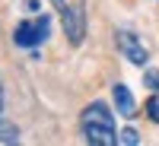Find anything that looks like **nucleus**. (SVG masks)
Here are the masks:
<instances>
[{
  "label": "nucleus",
  "mask_w": 159,
  "mask_h": 146,
  "mask_svg": "<svg viewBox=\"0 0 159 146\" xmlns=\"http://www.w3.org/2000/svg\"><path fill=\"white\" fill-rule=\"evenodd\" d=\"M80 127H83V137L92 146H115L118 143V130H115V117L108 111V105L92 102L83 108L80 114Z\"/></svg>",
  "instance_id": "nucleus-1"
},
{
  "label": "nucleus",
  "mask_w": 159,
  "mask_h": 146,
  "mask_svg": "<svg viewBox=\"0 0 159 146\" xmlns=\"http://www.w3.org/2000/svg\"><path fill=\"white\" fill-rule=\"evenodd\" d=\"M54 10L61 13V22H64V35H67L70 45H83L86 38V13H83V0L76 3H67V0H51Z\"/></svg>",
  "instance_id": "nucleus-2"
},
{
  "label": "nucleus",
  "mask_w": 159,
  "mask_h": 146,
  "mask_svg": "<svg viewBox=\"0 0 159 146\" xmlns=\"http://www.w3.org/2000/svg\"><path fill=\"white\" fill-rule=\"evenodd\" d=\"M51 35V16H32V19H25L16 25V32H13V42H16L19 48H35V45H42L45 38Z\"/></svg>",
  "instance_id": "nucleus-3"
},
{
  "label": "nucleus",
  "mask_w": 159,
  "mask_h": 146,
  "mask_svg": "<svg viewBox=\"0 0 159 146\" xmlns=\"http://www.w3.org/2000/svg\"><path fill=\"white\" fill-rule=\"evenodd\" d=\"M118 48H121V54L134 64V67H147V60H150V54H147V48H143L140 42H137V35L134 32H118Z\"/></svg>",
  "instance_id": "nucleus-4"
},
{
  "label": "nucleus",
  "mask_w": 159,
  "mask_h": 146,
  "mask_svg": "<svg viewBox=\"0 0 159 146\" xmlns=\"http://www.w3.org/2000/svg\"><path fill=\"white\" fill-rule=\"evenodd\" d=\"M111 95H115L118 114H124V117H134V114H137V102H134V95H130V89H127L124 83H115V86H111Z\"/></svg>",
  "instance_id": "nucleus-5"
},
{
  "label": "nucleus",
  "mask_w": 159,
  "mask_h": 146,
  "mask_svg": "<svg viewBox=\"0 0 159 146\" xmlns=\"http://www.w3.org/2000/svg\"><path fill=\"white\" fill-rule=\"evenodd\" d=\"M0 143H19V130H16V124L0 121Z\"/></svg>",
  "instance_id": "nucleus-6"
},
{
  "label": "nucleus",
  "mask_w": 159,
  "mask_h": 146,
  "mask_svg": "<svg viewBox=\"0 0 159 146\" xmlns=\"http://www.w3.org/2000/svg\"><path fill=\"white\" fill-rule=\"evenodd\" d=\"M147 117L159 124V92H153V95H150V102H147Z\"/></svg>",
  "instance_id": "nucleus-7"
},
{
  "label": "nucleus",
  "mask_w": 159,
  "mask_h": 146,
  "mask_svg": "<svg viewBox=\"0 0 159 146\" xmlns=\"http://www.w3.org/2000/svg\"><path fill=\"white\" fill-rule=\"evenodd\" d=\"M118 143H127V146H137L140 143V134L134 127H127V130H121V134H118Z\"/></svg>",
  "instance_id": "nucleus-8"
},
{
  "label": "nucleus",
  "mask_w": 159,
  "mask_h": 146,
  "mask_svg": "<svg viewBox=\"0 0 159 146\" xmlns=\"http://www.w3.org/2000/svg\"><path fill=\"white\" fill-rule=\"evenodd\" d=\"M143 86H147V92H159V70H147Z\"/></svg>",
  "instance_id": "nucleus-9"
},
{
  "label": "nucleus",
  "mask_w": 159,
  "mask_h": 146,
  "mask_svg": "<svg viewBox=\"0 0 159 146\" xmlns=\"http://www.w3.org/2000/svg\"><path fill=\"white\" fill-rule=\"evenodd\" d=\"M0 111H3V86H0Z\"/></svg>",
  "instance_id": "nucleus-10"
}]
</instances>
